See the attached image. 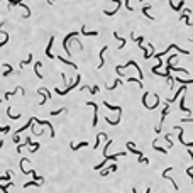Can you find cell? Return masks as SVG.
Here are the masks:
<instances>
[{
    "label": "cell",
    "instance_id": "cell-1",
    "mask_svg": "<svg viewBox=\"0 0 193 193\" xmlns=\"http://www.w3.org/2000/svg\"><path fill=\"white\" fill-rule=\"evenodd\" d=\"M80 81H81V76L78 75V76H76V80H75V83H71L70 86H66V90H59V88H56L54 92H56L58 95H63V96H64V95H66V93H70V92H71V90H73L75 86H78V85H80Z\"/></svg>",
    "mask_w": 193,
    "mask_h": 193
},
{
    "label": "cell",
    "instance_id": "cell-2",
    "mask_svg": "<svg viewBox=\"0 0 193 193\" xmlns=\"http://www.w3.org/2000/svg\"><path fill=\"white\" fill-rule=\"evenodd\" d=\"M76 36H78V32H70L66 38L63 39V48H64V51H66L68 56H71V51H70V41H71L73 38H76Z\"/></svg>",
    "mask_w": 193,
    "mask_h": 193
},
{
    "label": "cell",
    "instance_id": "cell-3",
    "mask_svg": "<svg viewBox=\"0 0 193 193\" xmlns=\"http://www.w3.org/2000/svg\"><path fill=\"white\" fill-rule=\"evenodd\" d=\"M34 122H38L39 125H48V127H49V135H51V137H54V127H53V124H51L49 120H39V119L34 117Z\"/></svg>",
    "mask_w": 193,
    "mask_h": 193
},
{
    "label": "cell",
    "instance_id": "cell-4",
    "mask_svg": "<svg viewBox=\"0 0 193 193\" xmlns=\"http://www.w3.org/2000/svg\"><path fill=\"white\" fill-rule=\"evenodd\" d=\"M174 131H178V141H180L181 144H185L186 147H193V142H185V139H183V129H181L180 125H176Z\"/></svg>",
    "mask_w": 193,
    "mask_h": 193
},
{
    "label": "cell",
    "instance_id": "cell-5",
    "mask_svg": "<svg viewBox=\"0 0 193 193\" xmlns=\"http://www.w3.org/2000/svg\"><path fill=\"white\" fill-rule=\"evenodd\" d=\"M86 105L88 107H93V122H92V125L95 127L96 124H98V107H96V103H93V102H86Z\"/></svg>",
    "mask_w": 193,
    "mask_h": 193
},
{
    "label": "cell",
    "instance_id": "cell-6",
    "mask_svg": "<svg viewBox=\"0 0 193 193\" xmlns=\"http://www.w3.org/2000/svg\"><path fill=\"white\" fill-rule=\"evenodd\" d=\"M53 44H54V36H51L49 38V42H48V48H46V56L49 59H54V56H53V53H51V49H53Z\"/></svg>",
    "mask_w": 193,
    "mask_h": 193
},
{
    "label": "cell",
    "instance_id": "cell-7",
    "mask_svg": "<svg viewBox=\"0 0 193 193\" xmlns=\"http://www.w3.org/2000/svg\"><path fill=\"white\" fill-rule=\"evenodd\" d=\"M171 170H173V168H168V170H164V171H163V176H164L166 180H170V181L173 183V188H174V190H178V188H180V186H178V183L174 181V180H173V178H171V176H168V173H170Z\"/></svg>",
    "mask_w": 193,
    "mask_h": 193
},
{
    "label": "cell",
    "instance_id": "cell-8",
    "mask_svg": "<svg viewBox=\"0 0 193 193\" xmlns=\"http://www.w3.org/2000/svg\"><path fill=\"white\" fill-rule=\"evenodd\" d=\"M127 149H129L131 153H134V154H137V156H139V157H142V153H141L139 149H135L134 142H127Z\"/></svg>",
    "mask_w": 193,
    "mask_h": 193
},
{
    "label": "cell",
    "instance_id": "cell-9",
    "mask_svg": "<svg viewBox=\"0 0 193 193\" xmlns=\"http://www.w3.org/2000/svg\"><path fill=\"white\" fill-rule=\"evenodd\" d=\"M112 171H117V164H112V166H109L107 170L100 171V176H109V174L112 173Z\"/></svg>",
    "mask_w": 193,
    "mask_h": 193
},
{
    "label": "cell",
    "instance_id": "cell-10",
    "mask_svg": "<svg viewBox=\"0 0 193 193\" xmlns=\"http://www.w3.org/2000/svg\"><path fill=\"white\" fill-rule=\"evenodd\" d=\"M80 32H81L83 36H96V34H98L96 31H86V27H85V25H81V29H80Z\"/></svg>",
    "mask_w": 193,
    "mask_h": 193
},
{
    "label": "cell",
    "instance_id": "cell-11",
    "mask_svg": "<svg viewBox=\"0 0 193 193\" xmlns=\"http://www.w3.org/2000/svg\"><path fill=\"white\" fill-rule=\"evenodd\" d=\"M88 146V142H80V144H75V142H70V147L73 149V151H78L80 147H86Z\"/></svg>",
    "mask_w": 193,
    "mask_h": 193
},
{
    "label": "cell",
    "instance_id": "cell-12",
    "mask_svg": "<svg viewBox=\"0 0 193 193\" xmlns=\"http://www.w3.org/2000/svg\"><path fill=\"white\" fill-rule=\"evenodd\" d=\"M105 53H107V46H103V48H102V51H100V64L96 66L98 70H100V68L103 66V63H105V61H103V54H105Z\"/></svg>",
    "mask_w": 193,
    "mask_h": 193
},
{
    "label": "cell",
    "instance_id": "cell-13",
    "mask_svg": "<svg viewBox=\"0 0 193 193\" xmlns=\"http://www.w3.org/2000/svg\"><path fill=\"white\" fill-rule=\"evenodd\" d=\"M41 66H42V63H41V61H36V63H34V71H36V75L39 76V80H42V75H41V71H39V68H41Z\"/></svg>",
    "mask_w": 193,
    "mask_h": 193
},
{
    "label": "cell",
    "instance_id": "cell-14",
    "mask_svg": "<svg viewBox=\"0 0 193 193\" xmlns=\"http://www.w3.org/2000/svg\"><path fill=\"white\" fill-rule=\"evenodd\" d=\"M10 186H14V183H12V181H7L5 185H0V190L3 193H9V188H10Z\"/></svg>",
    "mask_w": 193,
    "mask_h": 193
},
{
    "label": "cell",
    "instance_id": "cell-15",
    "mask_svg": "<svg viewBox=\"0 0 193 193\" xmlns=\"http://www.w3.org/2000/svg\"><path fill=\"white\" fill-rule=\"evenodd\" d=\"M180 110H183V112H186V114H190V112H192L188 107H185V96H181V102H180Z\"/></svg>",
    "mask_w": 193,
    "mask_h": 193
},
{
    "label": "cell",
    "instance_id": "cell-16",
    "mask_svg": "<svg viewBox=\"0 0 193 193\" xmlns=\"http://www.w3.org/2000/svg\"><path fill=\"white\" fill-rule=\"evenodd\" d=\"M12 171H7V173L3 174V176H0V183H2V181H10V178H12Z\"/></svg>",
    "mask_w": 193,
    "mask_h": 193
},
{
    "label": "cell",
    "instance_id": "cell-17",
    "mask_svg": "<svg viewBox=\"0 0 193 193\" xmlns=\"http://www.w3.org/2000/svg\"><path fill=\"white\" fill-rule=\"evenodd\" d=\"M103 105H105L109 110H117V112H120V110H122V109H120V107H117V105H110V103H107V100L103 102Z\"/></svg>",
    "mask_w": 193,
    "mask_h": 193
},
{
    "label": "cell",
    "instance_id": "cell-18",
    "mask_svg": "<svg viewBox=\"0 0 193 193\" xmlns=\"http://www.w3.org/2000/svg\"><path fill=\"white\" fill-rule=\"evenodd\" d=\"M188 154L192 156V159H193V153H192V151H188ZM192 171H193V164L190 166V168H186V174H188V176L192 178V183H193V174H192Z\"/></svg>",
    "mask_w": 193,
    "mask_h": 193
},
{
    "label": "cell",
    "instance_id": "cell-19",
    "mask_svg": "<svg viewBox=\"0 0 193 193\" xmlns=\"http://www.w3.org/2000/svg\"><path fill=\"white\" fill-rule=\"evenodd\" d=\"M147 10H149V5H146V7H142V14H144V15H146L147 19H151V20H153V15H149V14H147Z\"/></svg>",
    "mask_w": 193,
    "mask_h": 193
},
{
    "label": "cell",
    "instance_id": "cell-20",
    "mask_svg": "<svg viewBox=\"0 0 193 193\" xmlns=\"http://www.w3.org/2000/svg\"><path fill=\"white\" fill-rule=\"evenodd\" d=\"M7 115L10 117V119H12V120H19V119H20V115H12V112H10V107H9V109H7Z\"/></svg>",
    "mask_w": 193,
    "mask_h": 193
},
{
    "label": "cell",
    "instance_id": "cell-21",
    "mask_svg": "<svg viewBox=\"0 0 193 193\" xmlns=\"http://www.w3.org/2000/svg\"><path fill=\"white\" fill-rule=\"evenodd\" d=\"M31 61H32V54H29V56H27V59H25V61H20V68H24V66H25V64H27V63H31Z\"/></svg>",
    "mask_w": 193,
    "mask_h": 193
},
{
    "label": "cell",
    "instance_id": "cell-22",
    "mask_svg": "<svg viewBox=\"0 0 193 193\" xmlns=\"http://www.w3.org/2000/svg\"><path fill=\"white\" fill-rule=\"evenodd\" d=\"M105 120H107V124H110V125H117V124L120 122V119H117V120H112V119H109V117H105Z\"/></svg>",
    "mask_w": 193,
    "mask_h": 193
},
{
    "label": "cell",
    "instance_id": "cell-23",
    "mask_svg": "<svg viewBox=\"0 0 193 193\" xmlns=\"http://www.w3.org/2000/svg\"><path fill=\"white\" fill-rule=\"evenodd\" d=\"M3 66H7V71H5V73H3V76H9V75H10V73H12V71H14V70H12V66H10V64H7V63H5V64H3Z\"/></svg>",
    "mask_w": 193,
    "mask_h": 193
},
{
    "label": "cell",
    "instance_id": "cell-24",
    "mask_svg": "<svg viewBox=\"0 0 193 193\" xmlns=\"http://www.w3.org/2000/svg\"><path fill=\"white\" fill-rule=\"evenodd\" d=\"M176 81H178V83H181V85H188V83H193V80H181V78H176Z\"/></svg>",
    "mask_w": 193,
    "mask_h": 193
},
{
    "label": "cell",
    "instance_id": "cell-25",
    "mask_svg": "<svg viewBox=\"0 0 193 193\" xmlns=\"http://www.w3.org/2000/svg\"><path fill=\"white\" fill-rule=\"evenodd\" d=\"M120 83H122V81H120V78H119V80H115V83H114V85H110V86H109V90H114V88H117Z\"/></svg>",
    "mask_w": 193,
    "mask_h": 193
},
{
    "label": "cell",
    "instance_id": "cell-26",
    "mask_svg": "<svg viewBox=\"0 0 193 193\" xmlns=\"http://www.w3.org/2000/svg\"><path fill=\"white\" fill-rule=\"evenodd\" d=\"M153 147H154L156 151H159V153H168V151H166L164 147H157V146H156V142H153Z\"/></svg>",
    "mask_w": 193,
    "mask_h": 193
},
{
    "label": "cell",
    "instance_id": "cell-27",
    "mask_svg": "<svg viewBox=\"0 0 193 193\" xmlns=\"http://www.w3.org/2000/svg\"><path fill=\"white\" fill-rule=\"evenodd\" d=\"M20 88V86H19ZM19 88H17V90H19ZM17 90H15V92H17ZM15 92H7V93H5V96H3V98H5V100H9V98H10V96L14 95V93H15Z\"/></svg>",
    "mask_w": 193,
    "mask_h": 193
},
{
    "label": "cell",
    "instance_id": "cell-28",
    "mask_svg": "<svg viewBox=\"0 0 193 193\" xmlns=\"http://www.w3.org/2000/svg\"><path fill=\"white\" fill-rule=\"evenodd\" d=\"M0 132L7 134V132H10V127H9V125H5V127H0Z\"/></svg>",
    "mask_w": 193,
    "mask_h": 193
},
{
    "label": "cell",
    "instance_id": "cell-29",
    "mask_svg": "<svg viewBox=\"0 0 193 193\" xmlns=\"http://www.w3.org/2000/svg\"><path fill=\"white\" fill-rule=\"evenodd\" d=\"M183 3H185V2L181 0V2L178 3V5H174V7H173V10H181V7H183Z\"/></svg>",
    "mask_w": 193,
    "mask_h": 193
},
{
    "label": "cell",
    "instance_id": "cell-30",
    "mask_svg": "<svg viewBox=\"0 0 193 193\" xmlns=\"http://www.w3.org/2000/svg\"><path fill=\"white\" fill-rule=\"evenodd\" d=\"M66 109H59V110H51V115H58V114H61V112H64Z\"/></svg>",
    "mask_w": 193,
    "mask_h": 193
},
{
    "label": "cell",
    "instance_id": "cell-31",
    "mask_svg": "<svg viewBox=\"0 0 193 193\" xmlns=\"http://www.w3.org/2000/svg\"><path fill=\"white\" fill-rule=\"evenodd\" d=\"M39 147H41V146H39V142H38V144H32V147H31V153H36Z\"/></svg>",
    "mask_w": 193,
    "mask_h": 193
},
{
    "label": "cell",
    "instance_id": "cell-32",
    "mask_svg": "<svg viewBox=\"0 0 193 193\" xmlns=\"http://www.w3.org/2000/svg\"><path fill=\"white\" fill-rule=\"evenodd\" d=\"M139 163H144V164H147V163H149V159L142 156V157H139Z\"/></svg>",
    "mask_w": 193,
    "mask_h": 193
},
{
    "label": "cell",
    "instance_id": "cell-33",
    "mask_svg": "<svg viewBox=\"0 0 193 193\" xmlns=\"http://www.w3.org/2000/svg\"><path fill=\"white\" fill-rule=\"evenodd\" d=\"M142 41H144V38H142V36H141V38H135V42H137V44H139V46H141V44H142Z\"/></svg>",
    "mask_w": 193,
    "mask_h": 193
},
{
    "label": "cell",
    "instance_id": "cell-34",
    "mask_svg": "<svg viewBox=\"0 0 193 193\" xmlns=\"http://www.w3.org/2000/svg\"><path fill=\"white\" fill-rule=\"evenodd\" d=\"M22 147H25V144H19L17 146V153H22Z\"/></svg>",
    "mask_w": 193,
    "mask_h": 193
},
{
    "label": "cell",
    "instance_id": "cell-35",
    "mask_svg": "<svg viewBox=\"0 0 193 193\" xmlns=\"http://www.w3.org/2000/svg\"><path fill=\"white\" fill-rule=\"evenodd\" d=\"M125 2V7H127V10H132V7H131V3H129V0H124Z\"/></svg>",
    "mask_w": 193,
    "mask_h": 193
},
{
    "label": "cell",
    "instance_id": "cell-36",
    "mask_svg": "<svg viewBox=\"0 0 193 193\" xmlns=\"http://www.w3.org/2000/svg\"><path fill=\"white\" fill-rule=\"evenodd\" d=\"M25 144H27V146H31V144H32V142H31V137H25Z\"/></svg>",
    "mask_w": 193,
    "mask_h": 193
},
{
    "label": "cell",
    "instance_id": "cell-37",
    "mask_svg": "<svg viewBox=\"0 0 193 193\" xmlns=\"http://www.w3.org/2000/svg\"><path fill=\"white\" fill-rule=\"evenodd\" d=\"M181 122H193V119H181Z\"/></svg>",
    "mask_w": 193,
    "mask_h": 193
},
{
    "label": "cell",
    "instance_id": "cell-38",
    "mask_svg": "<svg viewBox=\"0 0 193 193\" xmlns=\"http://www.w3.org/2000/svg\"><path fill=\"white\" fill-rule=\"evenodd\" d=\"M53 2H56V0H48V3H49V5H53Z\"/></svg>",
    "mask_w": 193,
    "mask_h": 193
},
{
    "label": "cell",
    "instance_id": "cell-39",
    "mask_svg": "<svg viewBox=\"0 0 193 193\" xmlns=\"http://www.w3.org/2000/svg\"><path fill=\"white\" fill-rule=\"evenodd\" d=\"M146 193H151V188H147V190H146Z\"/></svg>",
    "mask_w": 193,
    "mask_h": 193
},
{
    "label": "cell",
    "instance_id": "cell-40",
    "mask_svg": "<svg viewBox=\"0 0 193 193\" xmlns=\"http://www.w3.org/2000/svg\"><path fill=\"white\" fill-rule=\"evenodd\" d=\"M132 193H137V192H135V188H132Z\"/></svg>",
    "mask_w": 193,
    "mask_h": 193
}]
</instances>
